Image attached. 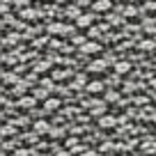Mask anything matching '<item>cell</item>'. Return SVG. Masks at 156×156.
<instances>
[{
	"label": "cell",
	"mask_w": 156,
	"mask_h": 156,
	"mask_svg": "<svg viewBox=\"0 0 156 156\" xmlns=\"http://www.w3.org/2000/svg\"><path fill=\"white\" fill-rule=\"evenodd\" d=\"M101 90H103V83H99V80H94V83L87 85V92H90V94H99Z\"/></svg>",
	"instance_id": "277c9868"
},
{
	"label": "cell",
	"mask_w": 156,
	"mask_h": 156,
	"mask_svg": "<svg viewBox=\"0 0 156 156\" xmlns=\"http://www.w3.org/2000/svg\"><path fill=\"white\" fill-rule=\"evenodd\" d=\"M92 23H94L92 14H80L78 16V25H80V28H87V25H92Z\"/></svg>",
	"instance_id": "7a4b0ae2"
},
{
	"label": "cell",
	"mask_w": 156,
	"mask_h": 156,
	"mask_svg": "<svg viewBox=\"0 0 156 156\" xmlns=\"http://www.w3.org/2000/svg\"><path fill=\"white\" fill-rule=\"evenodd\" d=\"M129 69H131V67H129V62H119V64L115 67V71H117V73H126Z\"/></svg>",
	"instance_id": "9c48e42d"
},
{
	"label": "cell",
	"mask_w": 156,
	"mask_h": 156,
	"mask_svg": "<svg viewBox=\"0 0 156 156\" xmlns=\"http://www.w3.org/2000/svg\"><path fill=\"white\" fill-rule=\"evenodd\" d=\"M106 69V60H97V62H92L87 67V71H94V73H99V71H103Z\"/></svg>",
	"instance_id": "3957f363"
},
{
	"label": "cell",
	"mask_w": 156,
	"mask_h": 156,
	"mask_svg": "<svg viewBox=\"0 0 156 156\" xmlns=\"http://www.w3.org/2000/svg\"><path fill=\"white\" fill-rule=\"evenodd\" d=\"M97 51H99V44H85L80 48V53H97Z\"/></svg>",
	"instance_id": "52a82bcc"
},
{
	"label": "cell",
	"mask_w": 156,
	"mask_h": 156,
	"mask_svg": "<svg viewBox=\"0 0 156 156\" xmlns=\"http://www.w3.org/2000/svg\"><path fill=\"white\" fill-rule=\"evenodd\" d=\"M87 108L92 110V115H101V112L106 110V103L103 101H92V103H87Z\"/></svg>",
	"instance_id": "6da1fadb"
},
{
	"label": "cell",
	"mask_w": 156,
	"mask_h": 156,
	"mask_svg": "<svg viewBox=\"0 0 156 156\" xmlns=\"http://www.w3.org/2000/svg\"><path fill=\"white\" fill-rule=\"evenodd\" d=\"M19 106H21V108H32V106H34V99H21Z\"/></svg>",
	"instance_id": "30bf717a"
},
{
	"label": "cell",
	"mask_w": 156,
	"mask_h": 156,
	"mask_svg": "<svg viewBox=\"0 0 156 156\" xmlns=\"http://www.w3.org/2000/svg\"><path fill=\"white\" fill-rule=\"evenodd\" d=\"M34 131H37V133H46V131H48V124H46V122H37V124H34Z\"/></svg>",
	"instance_id": "ba28073f"
},
{
	"label": "cell",
	"mask_w": 156,
	"mask_h": 156,
	"mask_svg": "<svg viewBox=\"0 0 156 156\" xmlns=\"http://www.w3.org/2000/svg\"><path fill=\"white\" fill-rule=\"evenodd\" d=\"M58 106H60V101H58V99H48V101L44 103V108H46V110H58Z\"/></svg>",
	"instance_id": "8992f818"
},
{
	"label": "cell",
	"mask_w": 156,
	"mask_h": 156,
	"mask_svg": "<svg viewBox=\"0 0 156 156\" xmlns=\"http://www.w3.org/2000/svg\"><path fill=\"white\" fill-rule=\"evenodd\" d=\"M99 124H101V129H112L115 126V117H101Z\"/></svg>",
	"instance_id": "5b68a950"
},
{
	"label": "cell",
	"mask_w": 156,
	"mask_h": 156,
	"mask_svg": "<svg viewBox=\"0 0 156 156\" xmlns=\"http://www.w3.org/2000/svg\"><path fill=\"white\" fill-rule=\"evenodd\" d=\"M97 9H110V2H108V0H101V2H97Z\"/></svg>",
	"instance_id": "8fae6325"
}]
</instances>
